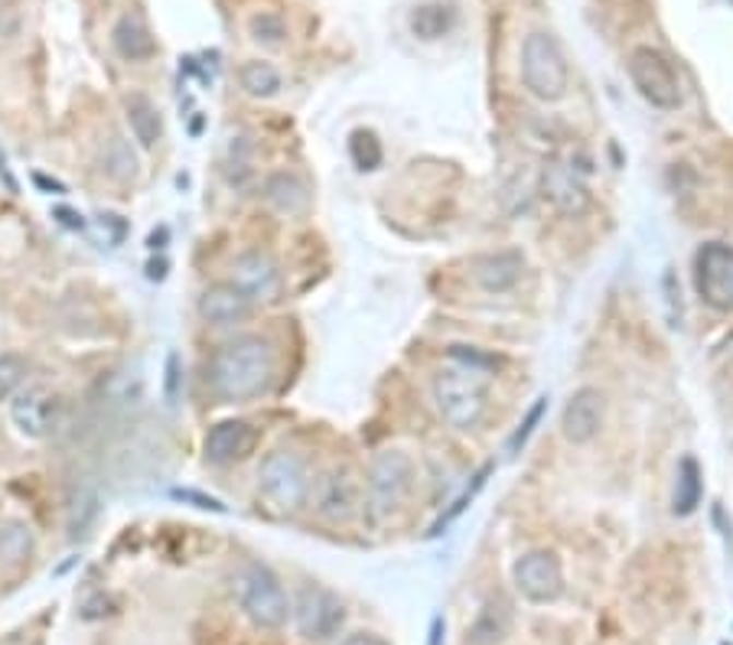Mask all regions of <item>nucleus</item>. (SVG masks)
Instances as JSON below:
<instances>
[{
	"mask_svg": "<svg viewBox=\"0 0 733 645\" xmlns=\"http://www.w3.org/2000/svg\"><path fill=\"white\" fill-rule=\"evenodd\" d=\"M274 378V349L261 336H235L209 359V385L225 401L258 398Z\"/></svg>",
	"mask_w": 733,
	"mask_h": 645,
	"instance_id": "obj_1",
	"label": "nucleus"
},
{
	"mask_svg": "<svg viewBox=\"0 0 733 645\" xmlns=\"http://www.w3.org/2000/svg\"><path fill=\"white\" fill-rule=\"evenodd\" d=\"M235 597L241 603V610L248 613V620L261 630H277L287 623V594L281 587V580L264 567V564H245L235 574Z\"/></svg>",
	"mask_w": 733,
	"mask_h": 645,
	"instance_id": "obj_2",
	"label": "nucleus"
},
{
	"mask_svg": "<svg viewBox=\"0 0 733 645\" xmlns=\"http://www.w3.org/2000/svg\"><path fill=\"white\" fill-rule=\"evenodd\" d=\"M476 375L480 372L473 368H447L434 382V395H437V408L444 421L460 431L476 427L486 414V388Z\"/></svg>",
	"mask_w": 733,
	"mask_h": 645,
	"instance_id": "obj_3",
	"label": "nucleus"
},
{
	"mask_svg": "<svg viewBox=\"0 0 733 645\" xmlns=\"http://www.w3.org/2000/svg\"><path fill=\"white\" fill-rule=\"evenodd\" d=\"M258 492L277 512H297L310 495V470L297 454H268L258 470Z\"/></svg>",
	"mask_w": 733,
	"mask_h": 645,
	"instance_id": "obj_4",
	"label": "nucleus"
},
{
	"mask_svg": "<svg viewBox=\"0 0 733 645\" xmlns=\"http://www.w3.org/2000/svg\"><path fill=\"white\" fill-rule=\"evenodd\" d=\"M522 79L525 89L545 102H554L567 92V62L560 46L548 33H532L522 46Z\"/></svg>",
	"mask_w": 733,
	"mask_h": 645,
	"instance_id": "obj_5",
	"label": "nucleus"
},
{
	"mask_svg": "<svg viewBox=\"0 0 733 645\" xmlns=\"http://www.w3.org/2000/svg\"><path fill=\"white\" fill-rule=\"evenodd\" d=\"M629 79L639 89V95L662 112H675L682 105V82L672 69V62L652 49V46H639L629 56Z\"/></svg>",
	"mask_w": 733,
	"mask_h": 645,
	"instance_id": "obj_6",
	"label": "nucleus"
},
{
	"mask_svg": "<svg viewBox=\"0 0 733 645\" xmlns=\"http://www.w3.org/2000/svg\"><path fill=\"white\" fill-rule=\"evenodd\" d=\"M695 288L701 301L721 314H733V245L708 242L695 255Z\"/></svg>",
	"mask_w": 733,
	"mask_h": 645,
	"instance_id": "obj_7",
	"label": "nucleus"
},
{
	"mask_svg": "<svg viewBox=\"0 0 733 645\" xmlns=\"http://www.w3.org/2000/svg\"><path fill=\"white\" fill-rule=\"evenodd\" d=\"M62 398L49 385H26L10 401V421L26 441H43L56 431Z\"/></svg>",
	"mask_w": 733,
	"mask_h": 645,
	"instance_id": "obj_8",
	"label": "nucleus"
},
{
	"mask_svg": "<svg viewBox=\"0 0 733 645\" xmlns=\"http://www.w3.org/2000/svg\"><path fill=\"white\" fill-rule=\"evenodd\" d=\"M294 620L307 640H330L343 626V603L336 594L323 587H304L297 594Z\"/></svg>",
	"mask_w": 733,
	"mask_h": 645,
	"instance_id": "obj_9",
	"label": "nucleus"
},
{
	"mask_svg": "<svg viewBox=\"0 0 733 645\" xmlns=\"http://www.w3.org/2000/svg\"><path fill=\"white\" fill-rule=\"evenodd\" d=\"M411 477H414V467L404 454L398 450H388L381 454L375 464H371V477H368V492H371V505L375 512H388L394 508L407 489H411Z\"/></svg>",
	"mask_w": 733,
	"mask_h": 645,
	"instance_id": "obj_10",
	"label": "nucleus"
},
{
	"mask_svg": "<svg viewBox=\"0 0 733 645\" xmlns=\"http://www.w3.org/2000/svg\"><path fill=\"white\" fill-rule=\"evenodd\" d=\"M232 284L251 301H274L281 291V268L268 251H245L232 261Z\"/></svg>",
	"mask_w": 733,
	"mask_h": 645,
	"instance_id": "obj_11",
	"label": "nucleus"
},
{
	"mask_svg": "<svg viewBox=\"0 0 733 645\" xmlns=\"http://www.w3.org/2000/svg\"><path fill=\"white\" fill-rule=\"evenodd\" d=\"M261 441V431L248 421H218L205 434V460L215 467H228L255 454Z\"/></svg>",
	"mask_w": 733,
	"mask_h": 645,
	"instance_id": "obj_12",
	"label": "nucleus"
},
{
	"mask_svg": "<svg viewBox=\"0 0 733 645\" xmlns=\"http://www.w3.org/2000/svg\"><path fill=\"white\" fill-rule=\"evenodd\" d=\"M516 587L529 600H535V603L557 600V594L564 590L560 561L551 551H532V554L519 558V564H516Z\"/></svg>",
	"mask_w": 733,
	"mask_h": 645,
	"instance_id": "obj_13",
	"label": "nucleus"
},
{
	"mask_svg": "<svg viewBox=\"0 0 733 645\" xmlns=\"http://www.w3.org/2000/svg\"><path fill=\"white\" fill-rule=\"evenodd\" d=\"M564 437L570 444H590L603 427V395L596 388H580L570 395L564 418H560Z\"/></svg>",
	"mask_w": 733,
	"mask_h": 645,
	"instance_id": "obj_14",
	"label": "nucleus"
},
{
	"mask_svg": "<svg viewBox=\"0 0 733 645\" xmlns=\"http://www.w3.org/2000/svg\"><path fill=\"white\" fill-rule=\"evenodd\" d=\"M251 314V297L241 294L232 281L228 284H212L199 297V317L212 326H235Z\"/></svg>",
	"mask_w": 733,
	"mask_h": 645,
	"instance_id": "obj_15",
	"label": "nucleus"
},
{
	"mask_svg": "<svg viewBox=\"0 0 733 645\" xmlns=\"http://www.w3.org/2000/svg\"><path fill=\"white\" fill-rule=\"evenodd\" d=\"M111 43H115L118 56L128 59V62H144V59H151V56L157 52V43H154L151 30H147V23H144L138 13H125V16L115 23V30H111Z\"/></svg>",
	"mask_w": 733,
	"mask_h": 645,
	"instance_id": "obj_16",
	"label": "nucleus"
},
{
	"mask_svg": "<svg viewBox=\"0 0 733 645\" xmlns=\"http://www.w3.org/2000/svg\"><path fill=\"white\" fill-rule=\"evenodd\" d=\"M320 512L327 518H350L356 502H359V485L353 480L350 470H333L320 480Z\"/></svg>",
	"mask_w": 733,
	"mask_h": 645,
	"instance_id": "obj_17",
	"label": "nucleus"
},
{
	"mask_svg": "<svg viewBox=\"0 0 733 645\" xmlns=\"http://www.w3.org/2000/svg\"><path fill=\"white\" fill-rule=\"evenodd\" d=\"M522 271H525V261H522L519 251H499V255H489V258L480 261V268H476V281H480L483 291H489V294H503V291H509V288L519 284Z\"/></svg>",
	"mask_w": 733,
	"mask_h": 645,
	"instance_id": "obj_18",
	"label": "nucleus"
},
{
	"mask_svg": "<svg viewBox=\"0 0 733 645\" xmlns=\"http://www.w3.org/2000/svg\"><path fill=\"white\" fill-rule=\"evenodd\" d=\"M545 196L554 202V209L567 212V215H580L587 209V189L574 179V173L567 166H548L542 176Z\"/></svg>",
	"mask_w": 733,
	"mask_h": 645,
	"instance_id": "obj_19",
	"label": "nucleus"
},
{
	"mask_svg": "<svg viewBox=\"0 0 733 645\" xmlns=\"http://www.w3.org/2000/svg\"><path fill=\"white\" fill-rule=\"evenodd\" d=\"M125 112H128V125H131L134 138L141 141V148H157L164 138V121H161L157 105L147 95H128Z\"/></svg>",
	"mask_w": 733,
	"mask_h": 645,
	"instance_id": "obj_20",
	"label": "nucleus"
},
{
	"mask_svg": "<svg viewBox=\"0 0 733 645\" xmlns=\"http://www.w3.org/2000/svg\"><path fill=\"white\" fill-rule=\"evenodd\" d=\"M264 196H268L271 206H277L287 215H297V212L307 209V186L291 173H274L264 186Z\"/></svg>",
	"mask_w": 733,
	"mask_h": 645,
	"instance_id": "obj_21",
	"label": "nucleus"
},
{
	"mask_svg": "<svg viewBox=\"0 0 733 645\" xmlns=\"http://www.w3.org/2000/svg\"><path fill=\"white\" fill-rule=\"evenodd\" d=\"M705 483H701V467L695 457H685L678 467V483H675V515H691L701 505Z\"/></svg>",
	"mask_w": 733,
	"mask_h": 645,
	"instance_id": "obj_22",
	"label": "nucleus"
},
{
	"mask_svg": "<svg viewBox=\"0 0 733 645\" xmlns=\"http://www.w3.org/2000/svg\"><path fill=\"white\" fill-rule=\"evenodd\" d=\"M509 633V613L503 603H489L466 633V645H499Z\"/></svg>",
	"mask_w": 733,
	"mask_h": 645,
	"instance_id": "obj_23",
	"label": "nucleus"
},
{
	"mask_svg": "<svg viewBox=\"0 0 733 645\" xmlns=\"http://www.w3.org/2000/svg\"><path fill=\"white\" fill-rule=\"evenodd\" d=\"M33 554V528L26 521H0V561L23 564Z\"/></svg>",
	"mask_w": 733,
	"mask_h": 645,
	"instance_id": "obj_24",
	"label": "nucleus"
},
{
	"mask_svg": "<svg viewBox=\"0 0 733 645\" xmlns=\"http://www.w3.org/2000/svg\"><path fill=\"white\" fill-rule=\"evenodd\" d=\"M453 26V10L447 3H421L411 13V30L421 39H440Z\"/></svg>",
	"mask_w": 733,
	"mask_h": 645,
	"instance_id": "obj_25",
	"label": "nucleus"
},
{
	"mask_svg": "<svg viewBox=\"0 0 733 645\" xmlns=\"http://www.w3.org/2000/svg\"><path fill=\"white\" fill-rule=\"evenodd\" d=\"M241 89L251 98H271L281 92V75L271 62H248L241 66Z\"/></svg>",
	"mask_w": 733,
	"mask_h": 645,
	"instance_id": "obj_26",
	"label": "nucleus"
},
{
	"mask_svg": "<svg viewBox=\"0 0 733 645\" xmlns=\"http://www.w3.org/2000/svg\"><path fill=\"white\" fill-rule=\"evenodd\" d=\"M95 515H98V495H95L92 489H82V492L72 499V505H69V535H72V538L85 535L88 525L95 521Z\"/></svg>",
	"mask_w": 733,
	"mask_h": 645,
	"instance_id": "obj_27",
	"label": "nucleus"
},
{
	"mask_svg": "<svg viewBox=\"0 0 733 645\" xmlns=\"http://www.w3.org/2000/svg\"><path fill=\"white\" fill-rule=\"evenodd\" d=\"M350 154H353L359 169H375L381 163V144L371 131H356L350 138Z\"/></svg>",
	"mask_w": 733,
	"mask_h": 645,
	"instance_id": "obj_28",
	"label": "nucleus"
},
{
	"mask_svg": "<svg viewBox=\"0 0 733 645\" xmlns=\"http://www.w3.org/2000/svg\"><path fill=\"white\" fill-rule=\"evenodd\" d=\"M23 378H26V359L13 352L0 355V401L10 398L23 385Z\"/></svg>",
	"mask_w": 733,
	"mask_h": 645,
	"instance_id": "obj_29",
	"label": "nucleus"
},
{
	"mask_svg": "<svg viewBox=\"0 0 733 645\" xmlns=\"http://www.w3.org/2000/svg\"><path fill=\"white\" fill-rule=\"evenodd\" d=\"M134 166H138V163H134V154L125 148V141L115 138V141L108 144V154H105V169H108L115 179H131V176H134Z\"/></svg>",
	"mask_w": 733,
	"mask_h": 645,
	"instance_id": "obj_30",
	"label": "nucleus"
},
{
	"mask_svg": "<svg viewBox=\"0 0 733 645\" xmlns=\"http://www.w3.org/2000/svg\"><path fill=\"white\" fill-rule=\"evenodd\" d=\"M284 20L281 16H274V13H258L255 20H251V36L258 39V43H268V46H274V43H281L284 39Z\"/></svg>",
	"mask_w": 733,
	"mask_h": 645,
	"instance_id": "obj_31",
	"label": "nucleus"
},
{
	"mask_svg": "<svg viewBox=\"0 0 733 645\" xmlns=\"http://www.w3.org/2000/svg\"><path fill=\"white\" fill-rule=\"evenodd\" d=\"M450 355L453 359H460L466 368H473V372H480V368H496V359L493 355H483V352H476L473 345H453L450 349Z\"/></svg>",
	"mask_w": 733,
	"mask_h": 645,
	"instance_id": "obj_32",
	"label": "nucleus"
},
{
	"mask_svg": "<svg viewBox=\"0 0 733 645\" xmlns=\"http://www.w3.org/2000/svg\"><path fill=\"white\" fill-rule=\"evenodd\" d=\"M542 411H545V398H542V401H539V404H535V408H532V414H529V421H525V424H522V431H519V434H516V437H512V450H519V444H525V441H529V434H532V431H535V424H539V418H542Z\"/></svg>",
	"mask_w": 733,
	"mask_h": 645,
	"instance_id": "obj_33",
	"label": "nucleus"
},
{
	"mask_svg": "<svg viewBox=\"0 0 733 645\" xmlns=\"http://www.w3.org/2000/svg\"><path fill=\"white\" fill-rule=\"evenodd\" d=\"M340 645H385L378 636H371V633H356V636H350V640H343Z\"/></svg>",
	"mask_w": 733,
	"mask_h": 645,
	"instance_id": "obj_34",
	"label": "nucleus"
}]
</instances>
